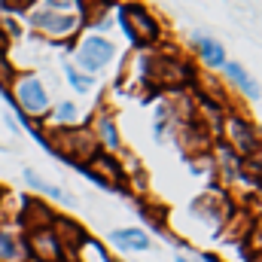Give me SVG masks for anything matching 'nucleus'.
Returning <instances> with one entry per match:
<instances>
[{
    "instance_id": "obj_27",
    "label": "nucleus",
    "mask_w": 262,
    "mask_h": 262,
    "mask_svg": "<svg viewBox=\"0 0 262 262\" xmlns=\"http://www.w3.org/2000/svg\"><path fill=\"white\" fill-rule=\"evenodd\" d=\"M0 198H3V189H0Z\"/></svg>"
},
{
    "instance_id": "obj_13",
    "label": "nucleus",
    "mask_w": 262,
    "mask_h": 262,
    "mask_svg": "<svg viewBox=\"0 0 262 262\" xmlns=\"http://www.w3.org/2000/svg\"><path fill=\"white\" fill-rule=\"evenodd\" d=\"M110 241L122 250H149V235L143 229H116L110 232Z\"/></svg>"
},
{
    "instance_id": "obj_23",
    "label": "nucleus",
    "mask_w": 262,
    "mask_h": 262,
    "mask_svg": "<svg viewBox=\"0 0 262 262\" xmlns=\"http://www.w3.org/2000/svg\"><path fill=\"white\" fill-rule=\"evenodd\" d=\"M73 116H76V107H73L70 101L58 104V119H73Z\"/></svg>"
},
{
    "instance_id": "obj_16",
    "label": "nucleus",
    "mask_w": 262,
    "mask_h": 262,
    "mask_svg": "<svg viewBox=\"0 0 262 262\" xmlns=\"http://www.w3.org/2000/svg\"><path fill=\"white\" fill-rule=\"evenodd\" d=\"M98 143H104L107 149H119L122 146V140H119V131H116V125H113V119L110 116H101L98 119Z\"/></svg>"
},
{
    "instance_id": "obj_18",
    "label": "nucleus",
    "mask_w": 262,
    "mask_h": 262,
    "mask_svg": "<svg viewBox=\"0 0 262 262\" xmlns=\"http://www.w3.org/2000/svg\"><path fill=\"white\" fill-rule=\"evenodd\" d=\"M21 259H25V253H21L15 235L0 232V262H21Z\"/></svg>"
},
{
    "instance_id": "obj_3",
    "label": "nucleus",
    "mask_w": 262,
    "mask_h": 262,
    "mask_svg": "<svg viewBox=\"0 0 262 262\" xmlns=\"http://www.w3.org/2000/svg\"><path fill=\"white\" fill-rule=\"evenodd\" d=\"M119 21H122V28H125V34L134 46H152L162 40V28H159L156 15H149L140 3L119 6Z\"/></svg>"
},
{
    "instance_id": "obj_4",
    "label": "nucleus",
    "mask_w": 262,
    "mask_h": 262,
    "mask_svg": "<svg viewBox=\"0 0 262 262\" xmlns=\"http://www.w3.org/2000/svg\"><path fill=\"white\" fill-rule=\"evenodd\" d=\"M220 125H223V143L238 156V159H247V156H253L259 146V137H256V125H250L247 119H241L238 113H223V119H220Z\"/></svg>"
},
{
    "instance_id": "obj_2",
    "label": "nucleus",
    "mask_w": 262,
    "mask_h": 262,
    "mask_svg": "<svg viewBox=\"0 0 262 262\" xmlns=\"http://www.w3.org/2000/svg\"><path fill=\"white\" fill-rule=\"evenodd\" d=\"M143 76H146V82L156 85V92H177V89H183V85H189L195 79L192 67L186 64V61H180V58H162V55H156V58L146 61Z\"/></svg>"
},
{
    "instance_id": "obj_11",
    "label": "nucleus",
    "mask_w": 262,
    "mask_h": 262,
    "mask_svg": "<svg viewBox=\"0 0 262 262\" xmlns=\"http://www.w3.org/2000/svg\"><path fill=\"white\" fill-rule=\"evenodd\" d=\"M28 250L37 262H61V247L52 235V229H43V232H31L28 235Z\"/></svg>"
},
{
    "instance_id": "obj_1",
    "label": "nucleus",
    "mask_w": 262,
    "mask_h": 262,
    "mask_svg": "<svg viewBox=\"0 0 262 262\" xmlns=\"http://www.w3.org/2000/svg\"><path fill=\"white\" fill-rule=\"evenodd\" d=\"M43 146H49L52 152H58V156H64L67 162H73V165H82V162H92L101 149V143H98V137L92 134L89 128H82V125H67V128H55L52 134H46V143Z\"/></svg>"
},
{
    "instance_id": "obj_15",
    "label": "nucleus",
    "mask_w": 262,
    "mask_h": 262,
    "mask_svg": "<svg viewBox=\"0 0 262 262\" xmlns=\"http://www.w3.org/2000/svg\"><path fill=\"white\" fill-rule=\"evenodd\" d=\"M195 40H198V58L207 67H223L226 64V52H223V46H220L216 40H210V37H195Z\"/></svg>"
},
{
    "instance_id": "obj_7",
    "label": "nucleus",
    "mask_w": 262,
    "mask_h": 262,
    "mask_svg": "<svg viewBox=\"0 0 262 262\" xmlns=\"http://www.w3.org/2000/svg\"><path fill=\"white\" fill-rule=\"evenodd\" d=\"M76 171L89 174V177H92L95 183H101V186H119V183L125 180L122 165H119L113 156H107V152H98L89 165H76Z\"/></svg>"
},
{
    "instance_id": "obj_17",
    "label": "nucleus",
    "mask_w": 262,
    "mask_h": 262,
    "mask_svg": "<svg viewBox=\"0 0 262 262\" xmlns=\"http://www.w3.org/2000/svg\"><path fill=\"white\" fill-rule=\"evenodd\" d=\"M238 174H241V177H247V180H253V183L259 186V183H262V149H256V152H253V156H247V159H241Z\"/></svg>"
},
{
    "instance_id": "obj_19",
    "label": "nucleus",
    "mask_w": 262,
    "mask_h": 262,
    "mask_svg": "<svg viewBox=\"0 0 262 262\" xmlns=\"http://www.w3.org/2000/svg\"><path fill=\"white\" fill-rule=\"evenodd\" d=\"M220 171H223V177L226 180H232V177H238V168H241V159L226 146V143H220Z\"/></svg>"
},
{
    "instance_id": "obj_25",
    "label": "nucleus",
    "mask_w": 262,
    "mask_h": 262,
    "mask_svg": "<svg viewBox=\"0 0 262 262\" xmlns=\"http://www.w3.org/2000/svg\"><path fill=\"white\" fill-rule=\"evenodd\" d=\"M256 137H259V146H262V125L256 128Z\"/></svg>"
},
{
    "instance_id": "obj_12",
    "label": "nucleus",
    "mask_w": 262,
    "mask_h": 262,
    "mask_svg": "<svg viewBox=\"0 0 262 262\" xmlns=\"http://www.w3.org/2000/svg\"><path fill=\"white\" fill-rule=\"evenodd\" d=\"M207 134L210 131L207 128H201L198 122H186L183 128H180V146L189 152V156H198V152H207L210 149V140H207Z\"/></svg>"
},
{
    "instance_id": "obj_20",
    "label": "nucleus",
    "mask_w": 262,
    "mask_h": 262,
    "mask_svg": "<svg viewBox=\"0 0 262 262\" xmlns=\"http://www.w3.org/2000/svg\"><path fill=\"white\" fill-rule=\"evenodd\" d=\"M140 213H143L152 226H159V229H162V226H165V220H168V210H165L162 204H159V207H152V204H146V201H143V204H140Z\"/></svg>"
},
{
    "instance_id": "obj_6",
    "label": "nucleus",
    "mask_w": 262,
    "mask_h": 262,
    "mask_svg": "<svg viewBox=\"0 0 262 262\" xmlns=\"http://www.w3.org/2000/svg\"><path fill=\"white\" fill-rule=\"evenodd\" d=\"M28 21L37 28V31H46V34H52V37H67V34H73L76 28H79V15H73V12H55V9H31V15H28Z\"/></svg>"
},
{
    "instance_id": "obj_10",
    "label": "nucleus",
    "mask_w": 262,
    "mask_h": 262,
    "mask_svg": "<svg viewBox=\"0 0 262 262\" xmlns=\"http://www.w3.org/2000/svg\"><path fill=\"white\" fill-rule=\"evenodd\" d=\"M52 235H55V241H58V247L67 250L70 256L89 241V232L76 223V220H70V216H55V223H52Z\"/></svg>"
},
{
    "instance_id": "obj_26",
    "label": "nucleus",
    "mask_w": 262,
    "mask_h": 262,
    "mask_svg": "<svg viewBox=\"0 0 262 262\" xmlns=\"http://www.w3.org/2000/svg\"><path fill=\"white\" fill-rule=\"evenodd\" d=\"M177 262H189V259H177Z\"/></svg>"
},
{
    "instance_id": "obj_9",
    "label": "nucleus",
    "mask_w": 262,
    "mask_h": 262,
    "mask_svg": "<svg viewBox=\"0 0 262 262\" xmlns=\"http://www.w3.org/2000/svg\"><path fill=\"white\" fill-rule=\"evenodd\" d=\"M18 223H21V229L31 235V232L52 229L55 213L49 210L46 201H40V198H25V201H21V210H18Z\"/></svg>"
},
{
    "instance_id": "obj_8",
    "label": "nucleus",
    "mask_w": 262,
    "mask_h": 262,
    "mask_svg": "<svg viewBox=\"0 0 262 262\" xmlns=\"http://www.w3.org/2000/svg\"><path fill=\"white\" fill-rule=\"evenodd\" d=\"M76 58H79V64L85 67V70L95 73V70H101V67L113 58V43L104 40V37H98V34H92V37H85V40L79 43Z\"/></svg>"
},
{
    "instance_id": "obj_21",
    "label": "nucleus",
    "mask_w": 262,
    "mask_h": 262,
    "mask_svg": "<svg viewBox=\"0 0 262 262\" xmlns=\"http://www.w3.org/2000/svg\"><path fill=\"white\" fill-rule=\"evenodd\" d=\"M25 180H28V186H34V189H43V192H49V195L61 198V201L67 198L64 192H61V189H55V186H49V183H43V180H40V177H37L34 171H25Z\"/></svg>"
},
{
    "instance_id": "obj_24",
    "label": "nucleus",
    "mask_w": 262,
    "mask_h": 262,
    "mask_svg": "<svg viewBox=\"0 0 262 262\" xmlns=\"http://www.w3.org/2000/svg\"><path fill=\"white\" fill-rule=\"evenodd\" d=\"M6 52H9V34L0 31V55H6Z\"/></svg>"
},
{
    "instance_id": "obj_14",
    "label": "nucleus",
    "mask_w": 262,
    "mask_h": 262,
    "mask_svg": "<svg viewBox=\"0 0 262 262\" xmlns=\"http://www.w3.org/2000/svg\"><path fill=\"white\" fill-rule=\"evenodd\" d=\"M223 67H226L229 79H232V82H235V85H238V89H241V92H244L247 98H253V101L259 98V85L253 82V76H250V73H247L244 67H241V64H235V61H226Z\"/></svg>"
},
{
    "instance_id": "obj_22",
    "label": "nucleus",
    "mask_w": 262,
    "mask_h": 262,
    "mask_svg": "<svg viewBox=\"0 0 262 262\" xmlns=\"http://www.w3.org/2000/svg\"><path fill=\"white\" fill-rule=\"evenodd\" d=\"M67 79H70V85H73L76 92H85V89H92V82H95L92 76H82L73 64H67Z\"/></svg>"
},
{
    "instance_id": "obj_5",
    "label": "nucleus",
    "mask_w": 262,
    "mask_h": 262,
    "mask_svg": "<svg viewBox=\"0 0 262 262\" xmlns=\"http://www.w3.org/2000/svg\"><path fill=\"white\" fill-rule=\"evenodd\" d=\"M12 92H15V101H18V113L21 116H28V113H34V119H43L46 116L49 95H46L43 82L34 73H18L12 79Z\"/></svg>"
}]
</instances>
